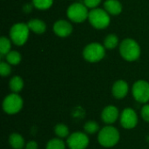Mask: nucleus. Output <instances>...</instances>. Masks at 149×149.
Here are the masks:
<instances>
[{
  "label": "nucleus",
  "mask_w": 149,
  "mask_h": 149,
  "mask_svg": "<svg viewBox=\"0 0 149 149\" xmlns=\"http://www.w3.org/2000/svg\"><path fill=\"white\" fill-rule=\"evenodd\" d=\"M32 3L38 10H47L52 5L53 0H32Z\"/></svg>",
  "instance_id": "21"
},
{
  "label": "nucleus",
  "mask_w": 149,
  "mask_h": 149,
  "mask_svg": "<svg viewBox=\"0 0 149 149\" xmlns=\"http://www.w3.org/2000/svg\"><path fill=\"white\" fill-rule=\"evenodd\" d=\"M65 142L60 139H52L47 142L46 149H65Z\"/></svg>",
  "instance_id": "22"
},
{
  "label": "nucleus",
  "mask_w": 149,
  "mask_h": 149,
  "mask_svg": "<svg viewBox=\"0 0 149 149\" xmlns=\"http://www.w3.org/2000/svg\"><path fill=\"white\" fill-rule=\"evenodd\" d=\"M141 116L143 120L149 122V105H145L141 109Z\"/></svg>",
  "instance_id": "27"
},
{
  "label": "nucleus",
  "mask_w": 149,
  "mask_h": 149,
  "mask_svg": "<svg viewBox=\"0 0 149 149\" xmlns=\"http://www.w3.org/2000/svg\"><path fill=\"white\" fill-rule=\"evenodd\" d=\"M29 27L27 24L17 23L11 26L10 31V37L11 41L16 45H23L29 37Z\"/></svg>",
  "instance_id": "5"
},
{
  "label": "nucleus",
  "mask_w": 149,
  "mask_h": 149,
  "mask_svg": "<svg viewBox=\"0 0 149 149\" xmlns=\"http://www.w3.org/2000/svg\"><path fill=\"white\" fill-rule=\"evenodd\" d=\"M38 143L34 141H29L26 146H25V149H38Z\"/></svg>",
  "instance_id": "28"
},
{
  "label": "nucleus",
  "mask_w": 149,
  "mask_h": 149,
  "mask_svg": "<svg viewBox=\"0 0 149 149\" xmlns=\"http://www.w3.org/2000/svg\"><path fill=\"white\" fill-rule=\"evenodd\" d=\"M120 52L127 61H134L140 58L141 47L134 39L126 38L120 43Z\"/></svg>",
  "instance_id": "1"
},
{
  "label": "nucleus",
  "mask_w": 149,
  "mask_h": 149,
  "mask_svg": "<svg viewBox=\"0 0 149 149\" xmlns=\"http://www.w3.org/2000/svg\"><path fill=\"white\" fill-rule=\"evenodd\" d=\"M11 72V68L10 65L8 62H3L2 61L0 63V74L2 77H6L9 76Z\"/></svg>",
  "instance_id": "25"
},
{
  "label": "nucleus",
  "mask_w": 149,
  "mask_h": 149,
  "mask_svg": "<svg viewBox=\"0 0 149 149\" xmlns=\"http://www.w3.org/2000/svg\"><path fill=\"white\" fill-rule=\"evenodd\" d=\"M102 120L107 124L114 123L119 118V110L114 106H108L104 108L101 113Z\"/></svg>",
  "instance_id": "12"
},
{
  "label": "nucleus",
  "mask_w": 149,
  "mask_h": 149,
  "mask_svg": "<svg viewBox=\"0 0 149 149\" xmlns=\"http://www.w3.org/2000/svg\"><path fill=\"white\" fill-rule=\"evenodd\" d=\"M112 93L113 95L116 99H123L127 96L128 93V85L126 81L124 80H117L112 88Z\"/></svg>",
  "instance_id": "13"
},
{
  "label": "nucleus",
  "mask_w": 149,
  "mask_h": 149,
  "mask_svg": "<svg viewBox=\"0 0 149 149\" xmlns=\"http://www.w3.org/2000/svg\"><path fill=\"white\" fill-rule=\"evenodd\" d=\"M138 123V116L132 108H126L120 115V124L126 129H132Z\"/></svg>",
  "instance_id": "10"
},
{
  "label": "nucleus",
  "mask_w": 149,
  "mask_h": 149,
  "mask_svg": "<svg viewBox=\"0 0 149 149\" xmlns=\"http://www.w3.org/2000/svg\"><path fill=\"white\" fill-rule=\"evenodd\" d=\"M104 9L109 15L117 16L122 11V5L119 0H107L104 3Z\"/></svg>",
  "instance_id": "14"
},
{
  "label": "nucleus",
  "mask_w": 149,
  "mask_h": 149,
  "mask_svg": "<svg viewBox=\"0 0 149 149\" xmlns=\"http://www.w3.org/2000/svg\"><path fill=\"white\" fill-rule=\"evenodd\" d=\"M23 107V100L22 98L13 93L6 96L3 101V109L8 114H15L18 113Z\"/></svg>",
  "instance_id": "7"
},
{
  "label": "nucleus",
  "mask_w": 149,
  "mask_h": 149,
  "mask_svg": "<svg viewBox=\"0 0 149 149\" xmlns=\"http://www.w3.org/2000/svg\"><path fill=\"white\" fill-rule=\"evenodd\" d=\"M84 129L85 131L89 134H95L96 132H98L99 130V125L96 121L94 120H90V121H87L85 126H84Z\"/></svg>",
  "instance_id": "24"
},
{
  "label": "nucleus",
  "mask_w": 149,
  "mask_h": 149,
  "mask_svg": "<svg viewBox=\"0 0 149 149\" xmlns=\"http://www.w3.org/2000/svg\"><path fill=\"white\" fill-rule=\"evenodd\" d=\"M119 140L120 133L115 127L112 126H107L102 128L98 135L99 143L105 148H112L115 146Z\"/></svg>",
  "instance_id": "3"
},
{
  "label": "nucleus",
  "mask_w": 149,
  "mask_h": 149,
  "mask_svg": "<svg viewBox=\"0 0 149 149\" xmlns=\"http://www.w3.org/2000/svg\"><path fill=\"white\" fill-rule=\"evenodd\" d=\"M6 61L10 64V65H17L20 63L21 61V54L17 52V51H10V52H8L5 56Z\"/></svg>",
  "instance_id": "19"
},
{
  "label": "nucleus",
  "mask_w": 149,
  "mask_h": 149,
  "mask_svg": "<svg viewBox=\"0 0 149 149\" xmlns=\"http://www.w3.org/2000/svg\"><path fill=\"white\" fill-rule=\"evenodd\" d=\"M53 31L57 36L65 38L71 35L72 31V25L66 20H58L53 24Z\"/></svg>",
  "instance_id": "11"
},
{
  "label": "nucleus",
  "mask_w": 149,
  "mask_h": 149,
  "mask_svg": "<svg viewBox=\"0 0 149 149\" xmlns=\"http://www.w3.org/2000/svg\"><path fill=\"white\" fill-rule=\"evenodd\" d=\"M133 96L140 103H147L149 101V83L145 80L136 81L132 89Z\"/></svg>",
  "instance_id": "8"
},
{
  "label": "nucleus",
  "mask_w": 149,
  "mask_h": 149,
  "mask_svg": "<svg viewBox=\"0 0 149 149\" xmlns=\"http://www.w3.org/2000/svg\"><path fill=\"white\" fill-rule=\"evenodd\" d=\"M27 24H28L29 29L37 34H43L46 30L45 23L40 19H37V18L31 19Z\"/></svg>",
  "instance_id": "15"
},
{
  "label": "nucleus",
  "mask_w": 149,
  "mask_h": 149,
  "mask_svg": "<svg viewBox=\"0 0 149 149\" xmlns=\"http://www.w3.org/2000/svg\"><path fill=\"white\" fill-rule=\"evenodd\" d=\"M9 143L13 149H22L24 147V140L19 134H11L9 137Z\"/></svg>",
  "instance_id": "16"
},
{
  "label": "nucleus",
  "mask_w": 149,
  "mask_h": 149,
  "mask_svg": "<svg viewBox=\"0 0 149 149\" xmlns=\"http://www.w3.org/2000/svg\"><path fill=\"white\" fill-rule=\"evenodd\" d=\"M11 44L9 38L5 37H2L0 38V53L1 55H6L8 52H10Z\"/></svg>",
  "instance_id": "20"
},
{
  "label": "nucleus",
  "mask_w": 149,
  "mask_h": 149,
  "mask_svg": "<svg viewBox=\"0 0 149 149\" xmlns=\"http://www.w3.org/2000/svg\"><path fill=\"white\" fill-rule=\"evenodd\" d=\"M119 45V38L115 34H109L104 39V46L107 49L113 50Z\"/></svg>",
  "instance_id": "18"
},
{
  "label": "nucleus",
  "mask_w": 149,
  "mask_h": 149,
  "mask_svg": "<svg viewBox=\"0 0 149 149\" xmlns=\"http://www.w3.org/2000/svg\"><path fill=\"white\" fill-rule=\"evenodd\" d=\"M88 144V136L81 132L73 133L67 138V145L70 149H86Z\"/></svg>",
  "instance_id": "9"
},
{
  "label": "nucleus",
  "mask_w": 149,
  "mask_h": 149,
  "mask_svg": "<svg viewBox=\"0 0 149 149\" xmlns=\"http://www.w3.org/2000/svg\"><path fill=\"white\" fill-rule=\"evenodd\" d=\"M106 55L105 46L99 43H91L87 45L83 51L84 58L91 63L100 61Z\"/></svg>",
  "instance_id": "4"
},
{
  "label": "nucleus",
  "mask_w": 149,
  "mask_h": 149,
  "mask_svg": "<svg viewBox=\"0 0 149 149\" xmlns=\"http://www.w3.org/2000/svg\"><path fill=\"white\" fill-rule=\"evenodd\" d=\"M54 132L59 138H65L69 135V129L64 124H58L54 127Z\"/></svg>",
  "instance_id": "23"
},
{
  "label": "nucleus",
  "mask_w": 149,
  "mask_h": 149,
  "mask_svg": "<svg viewBox=\"0 0 149 149\" xmlns=\"http://www.w3.org/2000/svg\"><path fill=\"white\" fill-rule=\"evenodd\" d=\"M88 20L90 24L96 29L102 30L107 28L110 24V15L104 9L94 8L89 11Z\"/></svg>",
  "instance_id": "2"
},
{
  "label": "nucleus",
  "mask_w": 149,
  "mask_h": 149,
  "mask_svg": "<svg viewBox=\"0 0 149 149\" xmlns=\"http://www.w3.org/2000/svg\"><path fill=\"white\" fill-rule=\"evenodd\" d=\"M68 18L74 23H82L88 18L89 12L87 7L81 3H74L71 4L66 11Z\"/></svg>",
  "instance_id": "6"
},
{
  "label": "nucleus",
  "mask_w": 149,
  "mask_h": 149,
  "mask_svg": "<svg viewBox=\"0 0 149 149\" xmlns=\"http://www.w3.org/2000/svg\"><path fill=\"white\" fill-rule=\"evenodd\" d=\"M101 0H84V4L90 9H94L96 8L100 3Z\"/></svg>",
  "instance_id": "26"
},
{
  "label": "nucleus",
  "mask_w": 149,
  "mask_h": 149,
  "mask_svg": "<svg viewBox=\"0 0 149 149\" xmlns=\"http://www.w3.org/2000/svg\"><path fill=\"white\" fill-rule=\"evenodd\" d=\"M10 90L15 93H19L23 87H24V81L22 79L21 77L19 76H14L10 79Z\"/></svg>",
  "instance_id": "17"
}]
</instances>
